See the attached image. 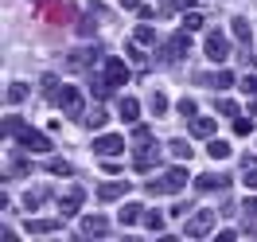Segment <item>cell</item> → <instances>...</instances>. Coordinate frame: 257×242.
I'll use <instances>...</instances> for the list:
<instances>
[{"label": "cell", "instance_id": "obj_11", "mask_svg": "<svg viewBox=\"0 0 257 242\" xmlns=\"http://www.w3.org/2000/svg\"><path fill=\"white\" fill-rule=\"evenodd\" d=\"M105 82H113V86H125V82H128V66L121 63V59H109V63H105Z\"/></svg>", "mask_w": 257, "mask_h": 242}, {"label": "cell", "instance_id": "obj_18", "mask_svg": "<svg viewBox=\"0 0 257 242\" xmlns=\"http://www.w3.org/2000/svg\"><path fill=\"white\" fill-rule=\"evenodd\" d=\"M24 98H28V86H24V82H12V86L4 90V102H8V106H16V102H24Z\"/></svg>", "mask_w": 257, "mask_h": 242}, {"label": "cell", "instance_id": "obj_32", "mask_svg": "<svg viewBox=\"0 0 257 242\" xmlns=\"http://www.w3.org/2000/svg\"><path fill=\"white\" fill-rule=\"evenodd\" d=\"M137 43H156V32H152V28H145V24H141V28H137Z\"/></svg>", "mask_w": 257, "mask_h": 242}, {"label": "cell", "instance_id": "obj_25", "mask_svg": "<svg viewBox=\"0 0 257 242\" xmlns=\"http://www.w3.org/2000/svg\"><path fill=\"white\" fill-rule=\"evenodd\" d=\"M234 133H238V137H249V133H253V121H249V117H234Z\"/></svg>", "mask_w": 257, "mask_h": 242}, {"label": "cell", "instance_id": "obj_20", "mask_svg": "<svg viewBox=\"0 0 257 242\" xmlns=\"http://www.w3.org/2000/svg\"><path fill=\"white\" fill-rule=\"evenodd\" d=\"M207 152H210V156H214V160H226V156H230V145H226V141H214V137H210Z\"/></svg>", "mask_w": 257, "mask_h": 242}, {"label": "cell", "instance_id": "obj_7", "mask_svg": "<svg viewBox=\"0 0 257 242\" xmlns=\"http://www.w3.org/2000/svg\"><path fill=\"white\" fill-rule=\"evenodd\" d=\"M101 234H109V219L105 215H86L82 219V238H101Z\"/></svg>", "mask_w": 257, "mask_h": 242}, {"label": "cell", "instance_id": "obj_30", "mask_svg": "<svg viewBox=\"0 0 257 242\" xmlns=\"http://www.w3.org/2000/svg\"><path fill=\"white\" fill-rule=\"evenodd\" d=\"M51 172H55V176H74L70 160H51Z\"/></svg>", "mask_w": 257, "mask_h": 242}, {"label": "cell", "instance_id": "obj_29", "mask_svg": "<svg viewBox=\"0 0 257 242\" xmlns=\"http://www.w3.org/2000/svg\"><path fill=\"white\" fill-rule=\"evenodd\" d=\"M145 226H148V230H164V215H160V211H148Z\"/></svg>", "mask_w": 257, "mask_h": 242}, {"label": "cell", "instance_id": "obj_12", "mask_svg": "<svg viewBox=\"0 0 257 242\" xmlns=\"http://www.w3.org/2000/svg\"><path fill=\"white\" fill-rule=\"evenodd\" d=\"M125 192H128V184H125V180H117V184H101L97 199H101V203H113V199H121Z\"/></svg>", "mask_w": 257, "mask_h": 242}, {"label": "cell", "instance_id": "obj_34", "mask_svg": "<svg viewBox=\"0 0 257 242\" xmlns=\"http://www.w3.org/2000/svg\"><path fill=\"white\" fill-rule=\"evenodd\" d=\"M179 113H183V117H195V102H191V98H183V102H179Z\"/></svg>", "mask_w": 257, "mask_h": 242}, {"label": "cell", "instance_id": "obj_21", "mask_svg": "<svg viewBox=\"0 0 257 242\" xmlns=\"http://www.w3.org/2000/svg\"><path fill=\"white\" fill-rule=\"evenodd\" d=\"M241 90H245V94L253 98V102H249V110L257 113V74H249V78H241Z\"/></svg>", "mask_w": 257, "mask_h": 242}, {"label": "cell", "instance_id": "obj_23", "mask_svg": "<svg viewBox=\"0 0 257 242\" xmlns=\"http://www.w3.org/2000/svg\"><path fill=\"white\" fill-rule=\"evenodd\" d=\"M152 113H156V117H164V113H168V94H164V90H156V94H152Z\"/></svg>", "mask_w": 257, "mask_h": 242}, {"label": "cell", "instance_id": "obj_26", "mask_svg": "<svg viewBox=\"0 0 257 242\" xmlns=\"http://www.w3.org/2000/svg\"><path fill=\"white\" fill-rule=\"evenodd\" d=\"M168 148H172V156H179V160H187V156H191V152H195V148L187 145V141H172V145H168Z\"/></svg>", "mask_w": 257, "mask_h": 242}, {"label": "cell", "instance_id": "obj_6", "mask_svg": "<svg viewBox=\"0 0 257 242\" xmlns=\"http://www.w3.org/2000/svg\"><path fill=\"white\" fill-rule=\"evenodd\" d=\"M121 148H125V137H117V133H105V137H97V141H94L97 156H121Z\"/></svg>", "mask_w": 257, "mask_h": 242}, {"label": "cell", "instance_id": "obj_36", "mask_svg": "<svg viewBox=\"0 0 257 242\" xmlns=\"http://www.w3.org/2000/svg\"><path fill=\"white\" fill-rule=\"evenodd\" d=\"M121 8H141V0H121Z\"/></svg>", "mask_w": 257, "mask_h": 242}, {"label": "cell", "instance_id": "obj_31", "mask_svg": "<svg viewBox=\"0 0 257 242\" xmlns=\"http://www.w3.org/2000/svg\"><path fill=\"white\" fill-rule=\"evenodd\" d=\"M183 28H187V32H199V28H203V16H199V12H187V16H183Z\"/></svg>", "mask_w": 257, "mask_h": 242}, {"label": "cell", "instance_id": "obj_1", "mask_svg": "<svg viewBox=\"0 0 257 242\" xmlns=\"http://www.w3.org/2000/svg\"><path fill=\"white\" fill-rule=\"evenodd\" d=\"M187 184H191L187 168H168L160 180H152V184H148L145 192H148V195H179L183 188H187Z\"/></svg>", "mask_w": 257, "mask_h": 242}, {"label": "cell", "instance_id": "obj_3", "mask_svg": "<svg viewBox=\"0 0 257 242\" xmlns=\"http://www.w3.org/2000/svg\"><path fill=\"white\" fill-rule=\"evenodd\" d=\"M12 137H16V145H20V148H28V152H51V141H47V137H43L39 129H28V125H20Z\"/></svg>", "mask_w": 257, "mask_h": 242}, {"label": "cell", "instance_id": "obj_10", "mask_svg": "<svg viewBox=\"0 0 257 242\" xmlns=\"http://www.w3.org/2000/svg\"><path fill=\"white\" fill-rule=\"evenodd\" d=\"M28 234H59V230H63V223H59V219H28Z\"/></svg>", "mask_w": 257, "mask_h": 242}, {"label": "cell", "instance_id": "obj_24", "mask_svg": "<svg viewBox=\"0 0 257 242\" xmlns=\"http://www.w3.org/2000/svg\"><path fill=\"white\" fill-rule=\"evenodd\" d=\"M43 199H47V188H35V192L28 195V199H24V207H28V211H35L39 203H43Z\"/></svg>", "mask_w": 257, "mask_h": 242}, {"label": "cell", "instance_id": "obj_16", "mask_svg": "<svg viewBox=\"0 0 257 242\" xmlns=\"http://www.w3.org/2000/svg\"><path fill=\"white\" fill-rule=\"evenodd\" d=\"M78 207H82V188H74L70 195H63V203H59V211H63L66 219H70V215H78Z\"/></svg>", "mask_w": 257, "mask_h": 242}, {"label": "cell", "instance_id": "obj_35", "mask_svg": "<svg viewBox=\"0 0 257 242\" xmlns=\"http://www.w3.org/2000/svg\"><path fill=\"white\" fill-rule=\"evenodd\" d=\"M241 184H245L249 192H257V168H249V172H245V180H241Z\"/></svg>", "mask_w": 257, "mask_h": 242}, {"label": "cell", "instance_id": "obj_4", "mask_svg": "<svg viewBox=\"0 0 257 242\" xmlns=\"http://www.w3.org/2000/svg\"><path fill=\"white\" fill-rule=\"evenodd\" d=\"M160 164V148L152 145V137H141V148H137V156H133V168L137 172H152Z\"/></svg>", "mask_w": 257, "mask_h": 242}, {"label": "cell", "instance_id": "obj_13", "mask_svg": "<svg viewBox=\"0 0 257 242\" xmlns=\"http://www.w3.org/2000/svg\"><path fill=\"white\" fill-rule=\"evenodd\" d=\"M121 121H128V125L141 121V102L137 98H121Z\"/></svg>", "mask_w": 257, "mask_h": 242}, {"label": "cell", "instance_id": "obj_19", "mask_svg": "<svg viewBox=\"0 0 257 242\" xmlns=\"http://www.w3.org/2000/svg\"><path fill=\"white\" fill-rule=\"evenodd\" d=\"M70 63H74V66H90V63H94V47H78L74 55H70Z\"/></svg>", "mask_w": 257, "mask_h": 242}, {"label": "cell", "instance_id": "obj_5", "mask_svg": "<svg viewBox=\"0 0 257 242\" xmlns=\"http://www.w3.org/2000/svg\"><path fill=\"white\" fill-rule=\"evenodd\" d=\"M210 230H214V211H199L191 223L183 226V234H187V238H207Z\"/></svg>", "mask_w": 257, "mask_h": 242}, {"label": "cell", "instance_id": "obj_2", "mask_svg": "<svg viewBox=\"0 0 257 242\" xmlns=\"http://www.w3.org/2000/svg\"><path fill=\"white\" fill-rule=\"evenodd\" d=\"M51 102L70 113V121H82V86H59Z\"/></svg>", "mask_w": 257, "mask_h": 242}, {"label": "cell", "instance_id": "obj_9", "mask_svg": "<svg viewBox=\"0 0 257 242\" xmlns=\"http://www.w3.org/2000/svg\"><path fill=\"white\" fill-rule=\"evenodd\" d=\"M230 188V176H222V172H214V176H199L195 180V192H226Z\"/></svg>", "mask_w": 257, "mask_h": 242}, {"label": "cell", "instance_id": "obj_8", "mask_svg": "<svg viewBox=\"0 0 257 242\" xmlns=\"http://www.w3.org/2000/svg\"><path fill=\"white\" fill-rule=\"evenodd\" d=\"M226 51H230V47H226V35L222 32H207V59H210V63H222Z\"/></svg>", "mask_w": 257, "mask_h": 242}, {"label": "cell", "instance_id": "obj_15", "mask_svg": "<svg viewBox=\"0 0 257 242\" xmlns=\"http://www.w3.org/2000/svg\"><path fill=\"white\" fill-rule=\"evenodd\" d=\"M191 133L203 137V141H210L214 137V117H191Z\"/></svg>", "mask_w": 257, "mask_h": 242}, {"label": "cell", "instance_id": "obj_28", "mask_svg": "<svg viewBox=\"0 0 257 242\" xmlns=\"http://www.w3.org/2000/svg\"><path fill=\"white\" fill-rule=\"evenodd\" d=\"M109 86L113 82H90V94H94L97 102H105V98H109Z\"/></svg>", "mask_w": 257, "mask_h": 242}, {"label": "cell", "instance_id": "obj_22", "mask_svg": "<svg viewBox=\"0 0 257 242\" xmlns=\"http://www.w3.org/2000/svg\"><path fill=\"white\" fill-rule=\"evenodd\" d=\"M105 117H109V113H105V110H90V113H86V117H82V121H86L90 129H101V125H105Z\"/></svg>", "mask_w": 257, "mask_h": 242}, {"label": "cell", "instance_id": "obj_33", "mask_svg": "<svg viewBox=\"0 0 257 242\" xmlns=\"http://www.w3.org/2000/svg\"><path fill=\"white\" fill-rule=\"evenodd\" d=\"M218 113H226V117H238V106H234L230 98H222V102H218Z\"/></svg>", "mask_w": 257, "mask_h": 242}, {"label": "cell", "instance_id": "obj_17", "mask_svg": "<svg viewBox=\"0 0 257 242\" xmlns=\"http://www.w3.org/2000/svg\"><path fill=\"white\" fill-rule=\"evenodd\" d=\"M230 32H234V39H238L241 47L249 51V24H245V20H230ZM257 59V55H253Z\"/></svg>", "mask_w": 257, "mask_h": 242}, {"label": "cell", "instance_id": "obj_14", "mask_svg": "<svg viewBox=\"0 0 257 242\" xmlns=\"http://www.w3.org/2000/svg\"><path fill=\"white\" fill-rule=\"evenodd\" d=\"M117 219H121L125 226H133V223H141V219H145V207H141V203H125V207L117 211Z\"/></svg>", "mask_w": 257, "mask_h": 242}, {"label": "cell", "instance_id": "obj_27", "mask_svg": "<svg viewBox=\"0 0 257 242\" xmlns=\"http://www.w3.org/2000/svg\"><path fill=\"white\" fill-rule=\"evenodd\" d=\"M234 82H238V78H234V70H218V74L210 78V86H222V90H226V86H234Z\"/></svg>", "mask_w": 257, "mask_h": 242}]
</instances>
